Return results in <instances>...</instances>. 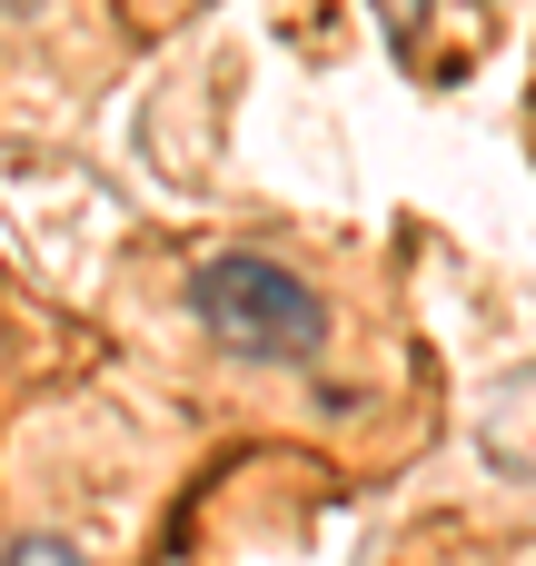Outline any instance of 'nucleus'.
<instances>
[{
  "label": "nucleus",
  "mask_w": 536,
  "mask_h": 566,
  "mask_svg": "<svg viewBox=\"0 0 536 566\" xmlns=\"http://www.w3.org/2000/svg\"><path fill=\"white\" fill-rule=\"evenodd\" d=\"M50 10H60V0H0V30H40Z\"/></svg>",
  "instance_id": "3"
},
{
  "label": "nucleus",
  "mask_w": 536,
  "mask_h": 566,
  "mask_svg": "<svg viewBox=\"0 0 536 566\" xmlns=\"http://www.w3.org/2000/svg\"><path fill=\"white\" fill-rule=\"evenodd\" d=\"M179 318L199 348H219L229 368H278V378H308L338 358V298L288 259V249H249V239H219L179 269Z\"/></svg>",
  "instance_id": "1"
},
{
  "label": "nucleus",
  "mask_w": 536,
  "mask_h": 566,
  "mask_svg": "<svg viewBox=\"0 0 536 566\" xmlns=\"http://www.w3.org/2000/svg\"><path fill=\"white\" fill-rule=\"evenodd\" d=\"M0 566H99L80 537H50V527H30V537H10L0 547Z\"/></svg>",
  "instance_id": "2"
}]
</instances>
